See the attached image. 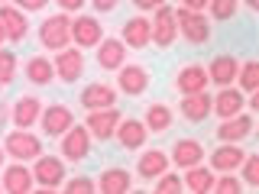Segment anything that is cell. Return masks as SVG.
<instances>
[{
	"label": "cell",
	"instance_id": "ee69618b",
	"mask_svg": "<svg viewBox=\"0 0 259 194\" xmlns=\"http://www.w3.org/2000/svg\"><path fill=\"white\" fill-rule=\"evenodd\" d=\"M240 4H243V7H246V10H253V13L259 10V0H240Z\"/></svg>",
	"mask_w": 259,
	"mask_h": 194
},
{
	"label": "cell",
	"instance_id": "cb8c5ba5",
	"mask_svg": "<svg viewBox=\"0 0 259 194\" xmlns=\"http://www.w3.org/2000/svg\"><path fill=\"white\" fill-rule=\"evenodd\" d=\"M237 68H240V59L237 55H214V59L207 62V81L210 84H217V87H227V84H233L237 81Z\"/></svg>",
	"mask_w": 259,
	"mask_h": 194
},
{
	"label": "cell",
	"instance_id": "8992f818",
	"mask_svg": "<svg viewBox=\"0 0 259 194\" xmlns=\"http://www.w3.org/2000/svg\"><path fill=\"white\" fill-rule=\"evenodd\" d=\"M149 29H152V45L156 48H172L175 39H178V23H175V7L162 4L152 10V20H149Z\"/></svg>",
	"mask_w": 259,
	"mask_h": 194
},
{
	"label": "cell",
	"instance_id": "836d02e7",
	"mask_svg": "<svg viewBox=\"0 0 259 194\" xmlns=\"http://www.w3.org/2000/svg\"><path fill=\"white\" fill-rule=\"evenodd\" d=\"M16 68H20V65H16V55L10 52V48L0 45V84L4 87L16 81Z\"/></svg>",
	"mask_w": 259,
	"mask_h": 194
},
{
	"label": "cell",
	"instance_id": "44dd1931",
	"mask_svg": "<svg viewBox=\"0 0 259 194\" xmlns=\"http://www.w3.org/2000/svg\"><path fill=\"white\" fill-rule=\"evenodd\" d=\"M249 133H253V117L240 110L233 117H224L214 136H217V142H243V139H249Z\"/></svg>",
	"mask_w": 259,
	"mask_h": 194
},
{
	"label": "cell",
	"instance_id": "c3c4849f",
	"mask_svg": "<svg viewBox=\"0 0 259 194\" xmlns=\"http://www.w3.org/2000/svg\"><path fill=\"white\" fill-rule=\"evenodd\" d=\"M0 91H4V84H0Z\"/></svg>",
	"mask_w": 259,
	"mask_h": 194
},
{
	"label": "cell",
	"instance_id": "9a60e30c",
	"mask_svg": "<svg viewBox=\"0 0 259 194\" xmlns=\"http://www.w3.org/2000/svg\"><path fill=\"white\" fill-rule=\"evenodd\" d=\"M207 68L204 65H198V62H191V65H185V68H178L175 71V78H172V87L178 94H198V91H207Z\"/></svg>",
	"mask_w": 259,
	"mask_h": 194
},
{
	"label": "cell",
	"instance_id": "484cf974",
	"mask_svg": "<svg viewBox=\"0 0 259 194\" xmlns=\"http://www.w3.org/2000/svg\"><path fill=\"white\" fill-rule=\"evenodd\" d=\"M23 75H26L29 84H36V87H49L55 81V65L49 55H29L26 65H23Z\"/></svg>",
	"mask_w": 259,
	"mask_h": 194
},
{
	"label": "cell",
	"instance_id": "ba28073f",
	"mask_svg": "<svg viewBox=\"0 0 259 194\" xmlns=\"http://www.w3.org/2000/svg\"><path fill=\"white\" fill-rule=\"evenodd\" d=\"M152 78H149V68L143 65H133V62H123L117 68V91L126 94V97H143L149 91Z\"/></svg>",
	"mask_w": 259,
	"mask_h": 194
},
{
	"label": "cell",
	"instance_id": "7c38bea8",
	"mask_svg": "<svg viewBox=\"0 0 259 194\" xmlns=\"http://www.w3.org/2000/svg\"><path fill=\"white\" fill-rule=\"evenodd\" d=\"M75 123V110L68 107V104H42V113H39V126H42L46 136H52V139H59V136Z\"/></svg>",
	"mask_w": 259,
	"mask_h": 194
},
{
	"label": "cell",
	"instance_id": "8d00e7d4",
	"mask_svg": "<svg viewBox=\"0 0 259 194\" xmlns=\"http://www.w3.org/2000/svg\"><path fill=\"white\" fill-rule=\"evenodd\" d=\"M62 191H68V194H94L97 184H94V178H88V175H75V178H65Z\"/></svg>",
	"mask_w": 259,
	"mask_h": 194
},
{
	"label": "cell",
	"instance_id": "ab89813d",
	"mask_svg": "<svg viewBox=\"0 0 259 194\" xmlns=\"http://www.w3.org/2000/svg\"><path fill=\"white\" fill-rule=\"evenodd\" d=\"M94 7V13H113L120 7V0H88Z\"/></svg>",
	"mask_w": 259,
	"mask_h": 194
},
{
	"label": "cell",
	"instance_id": "7a4b0ae2",
	"mask_svg": "<svg viewBox=\"0 0 259 194\" xmlns=\"http://www.w3.org/2000/svg\"><path fill=\"white\" fill-rule=\"evenodd\" d=\"M39 45L49 52H59V48L71 45V13H52L39 23Z\"/></svg>",
	"mask_w": 259,
	"mask_h": 194
},
{
	"label": "cell",
	"instance_id": "d590c367",
	"mask_svg": "<svg viewBox=\"0 0 259 194\" xmlns=\"http://www.w3.org/2000/svg\"><path fill=\"white\" fill-rule=\"evenodd\" d=\"M214 191L217 194H240L246 188H243V181L233 172H221V178H214Z\"/></svg>",
	"mask_w": 259,
	"mask_h": 194
},
{
	"label": "cell",
	"instance_id": "f6af8a7d",
	"mask_svg": "<svg viewBox=\"0 0 259 194\" xmlns=\"http://www.w3.org/2000/svg\"><path fill=\"white\" fill-rule=\"evenodd\" d=\"M0 120H10V104H0Z\"/></svg>",
	"mask_w": 259,
	"mask_h": 194
},
{
	"label": "cell",
	"instance_id": "7bdbcfd3",
	"mask_svg": "<svg viewBox=\"0 0 259 194\" xmlns=\"http://www.w3.org/2000/svg\"><path fill=\"white\" fill-rule=\"evenodd\" d=\"M246 110H259V91L246 94Z\"/></svg>",
	"mask_w": 259,
	"mask_h": 194
},
{
	"label": "cell",
	"instance_id": "83f0119b",
	"mask_svg": "<svg viewBox=\"0 0 259 194\" xmlns=\"http://www.w3.org/2000/svg\"><path fill=\"white\" fill-rule=\"evenodd\" d=\"M97 191L101 194H126L130 188H133V175L126 172V168L113 165V168H104L101 178H97Z\"/></svg>",
	"mask_w": 259,
	"mask_h": 194
},
{
	"label": "cell",
	"instance_id": "3957f363",
	"mask_svg": "<svg viewBox=\"0 0 259 194\" xmlns=\"http://www.w3.org/2000/svg\"><path fill=\"white\" fill-rule=\"evenodd\" d=\"M4 152L16 162H32L36 156H42V136H36L32 129H10V133L4 136Z\"/></svg>",
	"mask_w": 259,
	"mask_h": 194
},
{
	"label": "cell",
	"instance_id": "74e56055",
	"mask_svg": "<svg viewBox=\"0 0 259 194\" xmlns=\"http://www.w3.org/2000/svg\"><path fill=\"white\" fill-rule=\"evenodd\" d=\"M13 7H20L23 13H39L49 7V0H13Z\"/></svg>",
	"mask_w": 259,
	"mask_h": 194
},
{
	"label": "cell",
	"instance_id": "f907efd6",
	"mask_svg": "<svg viewBox=\"0 0 259 194\" xmlns=\"http://www.w3.org/2000/svg\"><path fill=\"white\" fill-rule=\"evenodd\" d=\"M0 191H4V188H0Z\"/></svg>",
	"mask_w": 259,
	"mask_h": 194
},
{
	"label": "cell",
	"instance_id": "5bb4252c",
	"mask_svg": "<svg viewBox=\"0 0 259 194\" xmlns=\"http://www.w3.org/2000/svg\"><path fill=\"white\" fill-rule=\"evenodd\" d=\"M0 188L10 191V194H26V191H36V181H32V168L26 162H10L4 165V175H0Z\"/></svg>",
	"mask_w": 259,
	"mask_h": 194
},
{
	"label": "cell",
	"instance_id": "4316f807",
	"mask_svg": "<svg viewBox=\"0 0 259 194\" xmlns=\"http://www.w3.org/2000/svg\"><path fill=\"white\" fill-rule=\"evenodd\" d=\"M178 110H182V120H188V123H204V120L210 117V94H207V91L182 94Z\"/></svg>",
	"mask_w": 259,
	"mask_h": 194
},
{
	"label": "cell",
	"instance_id": "7dc6e473",
	"mask_svg": "<svg viewBox=\"0 0 259 194\" xmlns=\"http://www.w3.org/2000/svg\"><path fill=\"white\" fill-rule=\"evenodd\" d=\"M4 162H7V152H4V146H0V168H4Z\"/></svg>",
	"mask_w": 259,
	"mask_h": 194
},
{
	"label": "cell",
	"instance_id": "4fadbf2b",
	"mask_svg": "<svg viewBox=\"0 0 259 194\" xmlns=\"http://www.w3.org/2000/svg\"><path fill=\"white\" fill-rule=\"evenodd\" d=\"M168 162H172L175 168H191L198 165V162H204V142L194 139V136H178L172 142V152H168Z\"/></svg>",
	"mask_w": 259,
	"mask_h": 194
},
{
	"label": "cell",
	"instance_id": "f35d334b",
	"mask_svg": "<svg viewBox=\"0 0 259 194\" xmlns=\"http://www.w3.org/2000/svg\"><path fill=\"white\" fill-rule=\"evenodd\" d=\"M55 7H59L62 13H71V16H75V13H81L88 7V0H55Z\"/></svg>",
	"mask_w": 259,
	"mask_h": 194
},
{
	"label": "cell",
	"instance_id": "ffe728a7",
	"mask_svg": "<svg viewBox=\"0 0 259 194\" xmlns=\"http://www.w3.org/2000/svg\"><path fill=\"white\" fill-rule=\"evenodd\" d=\"M39 113H42V101H39L36 94H23L10 104V120H13V126H20V129H32L39 123Z\"/></svg>",
	"mask_w": 259,
	"mask_h": 194
},
{
	"label": "cell",
	"instance_id": "2e32d148",
	"mask_svg": "<svg viewBox=\"0 0 259 194\" xmlns=\"http://www.w3.org/2000/svg\"><path fill=\"white\" fill-rule=\"evenodd\" d=\"M117 87L107 84V81H91V84H84V91L78 94V104L84 110H101V107H113L117 104Z\"/></svg>",
	"mask_w": 259,
	"mask_h": 194
},
{
	"label": "cell",
	"instance_id": "60d3db41",
	"mask_svg": "<svg viewBox=\"0 0 259 194\" xmlns=\"http://www.w3.org/2000/svg\"><path fill=\"white\" fill-rule=\"evenodd\" d=\"M130 4H133L136 10L149 13V10H156V7H162V4H165V0H130Z\"/></svg>",
	"mask_w": 259,
	"mask_h": 194
},
{
	"label": "cell",
	"instance_id": "5b68a950",
	"mask_svg": "<svg viewBox=\"0 0 259 194\" xmlns=\"http://www.w3.org/2000/svg\"><path fill=\"white\" fill-rule=\"evenodd\" d=\"M59 149H62V159L65 162H84L88 156H91V133H88V126H81V123H71L68 129H65V133L59 136Z\"/></svg>",
	"mask_w": 259,
	"mask_h": 194
},
{
	"label": "cell",
	"instance_id": "b9f144b4",
	"mask_svg": "<svg viewBox=\"0 0 259 194\" xmlns=\"http://www.w3.org/2000/svg\"><path fill=\"white\" fill-rule=\"evenodd\" d=\"M182 7H188V10H207V0H182Z\"/></svg>",
	"mask_w": 259,
	"mask_h": 194
},
{
	"label": "cell",
	"instance_id": "603a6c76",
	"mask_svg": "<svg viewBox=\"0 0 259 194\" xmlns=\"http://www.w3.org/2000/svg\"><path fill=\"white\" fill-rule=\"evenodd\" d=\"M168 168H172V162H168V152L162 149H143L136 159V178H143V181H156Z\"/></svg>",
	"mask_w": 259,
	"mask_h": 194
},
{
	"label": "cell",
	"instance_id": "7402d4cb",
	"mask_svg": "<svg viewBox=\"0 0 259 194\" xmlns=\"http://www.w3.org/2000/svg\"><path fill=\"white\" fill-rule=\"evenodd\" d=\"M120 39H123L126 48H133V52H140V48L152 45V29H149V16H130L123 23V29H120Z\"/></svg>",
	"mask_w": 259,
	"mask_h": 194
},
{
	"label": "cell",
	"instance_id": "4dcf8cb0",
	"mask_svg": "<svg viewBox=\"0 0 259 194\" xmlns=\"http://www.w3.org/2000/svg\"><path fill=\"white\" fill-rule=\"evenodd\" d=\"M233 84H237L243 94L259 91V62H256V59L240 62V68H237V81H233Z\"/></svg>",
	"mask_w": 259,
	"mask_h": 194
},
{
	"label": "cell",
	"instance_id": "30bf717a",
	"mask_svg": "<svg viewBox=\"0 0 259 194\" xmlns=\"http://www.w3.org/2000/svg\"><path fill=\"white\" fill-rule=\"evenodd\" d=\"M104 39V26L101 20L91 13H75L71 16V45L78 48H94Z\"/></svg>",
	"mask_w": 259,
	"mask_h": 194
},
{
	"label": "cell",
	"instance_id": "bcb514c9",
	"mask_svg": "<svg viewBox=\"0 0 259 194\" xmlns=\"http://www.w3.org/2000/svg\"><path fill=\"white\" fill-rule=\"evenodd\" d=\"M7 42V32H4V23H0V45Z\"/></svg>",
	"mask_w": 259,
	"mask_h": 194
},
{
	"label": "cell",
	"instance_id": "f546056e",
	"mask_svg": "<svg viewBox=\"0 0 259 194\" xmlns=\"http://www.w3.org/2000/svg\"><path fill=\"white\" fill-rule=\"evenodd\" d=\"M143 123H146V129H149V133H168V129H172V123H175V110L168 107V104L156 101V104H149V107H146Z\"/></svg>",
	"mask_w": 259,
	"mask_h": 194
},
{
	"label": "cell",
	"instance_id": "681fc988",
	"mask_svg": "<svg viewBox=\"0 0 259 194\" xmlns=\"http://www.w3.org/2000/svg\"><path fill=\"white\" fill-rule=\"evenodd\" d=\"M0 4H7V0H0Z\"/></svg>",
	"mask_w": 259,
	"mask_h": 194
},
{
	"label": "cell",
	"instance_id": "e0dca14e",
	"mask_svg": "<svg viewBox=\"0 0 259 194\" xmlns=\"http://www.w3.org/2000/svg\"><path fill=\"white\" fill-rule=\"evenodd\" d=\"M240 110H246V94L233 84L217 87V94L210 97V113L224 120V117H233V113H240Z\"/></svg>",
	"mask_w": 259,
	"mask_h": 194
},
{
	"label": "cell",
	"instance_id": "d4e9b609",
	"mask_svg": "<svg viewBox=\"0 0 259 194\" xmlns=\"http://www.w3.org/2000/svg\"><path fill=\"white\" fill-rule=\"evenodd\" d=\"M243 156H246V152H243L240 142H221L214 152H210V162H207V165L214 168L217 175H221V172H237Z\"/></svg>",
	"mask_w": 259,
	"mask_h": 194
},
{
	"label": "cell",
	"instance_id": "9c48e42d",
	"mask_svg": "<svg viewBox=\"0 0 259 194\" xmlns=\"http://www.w3.org/2000/svg\"><path fill=\"white\" fill-rule=\"evenodd\" d=\"M123 120V113L117 110V104L113 107H101V110H88V133H91V139L97 142H110L113 139V129H117V123Z\"/></svg>",
	"mask_w": 259,
	"mask_h": 194
},
{
	"label": "cell",
	"instance_id": "e575fe53",
	"mask_svg": "<svg viewBox=\"0 0 259 194\" xmlns=\"http://www.w3.org/2000/svg\"><path fill=\"white\" fill-rule=\"evenodd\" d=\"M152 184H156V188H152L156 194H178V191L185 188V184H182V175H175V172H162Z\"/></svg>",
	"mask_w": 259,
	"mask_h": 194
},
{
	"label": "cell",
	"instance_id": "ac0fdd59",
	"mask_svg": "<svg viewBox=\"0 0 259 194\" xmlns=\"http://www.w3.org/2000/svg\"><path fill=\"white\" fill-rule=\"evenodd\" d=\"M94 62H97V68L101 71H117L120 65L126 62V45H123V39H113V36H104L101 42L94 45Z\"/></svg>",
	"mask_w": 259,
	"mask_h": 194
},
{
	"label": "cell",
	"instance_id": "1f68e13d",
	"mask_svg": "<svg viewBox=\"0 0 259 194\" xmlns=\"http://www.w3.org/2000/svg\"><path fill=\"white\" fill-rule=\"evenodd\" d=\"M207 13L217 23H230L240 13V0H207Z\"/></svg>",
	"mask_w": 259,
	"mask_h": 194
},
{
	"label": "cell",
	"instance_id": "52a82bcc",
	"mask_svg": "<svg viewBox=\"0 0 259 194\" xmlns=\"http://www.w3.org/2000/svg\"><path fill=\"white\" fill-rule=\"evenodd\" d=\"M55 78L62 81V84H75V81H81V75H84V48H78V45H65L55 52Z\"/></svg>",
	"mask_w": 259,
	"mask_h": 194
},
{
	"label": "cell",
	"instance_id": "6da1fadb",
	"mask_svg": "<svg viewBox=\"0 0 259 194\" xmlns=\"http://www.w3.org/2000/svg\"><path fill=\"white\" fill-rule=\"evenodd\" d=\"M175 23H178V36L188 45L201 48L214 39V26H210L204 10H188V7H175Z\"/></svg>",
	"mask_w": 259,
	"mask_h": 194
},
{
	"label": "cell",
	"instance_id": "f1b7e54d",
	"mask_svg": "<svg viewBox=\"0 0 259 194\" xmlns=\"http://www.w3.org/2000/svg\"><path fill=\"white\" fill-rule=\"evenodd\" d=\"M214 178L217 172L210 165H204V162H198V165H191V168H185V178H182V184L188 191L194 194H207V191H214Z\"/></svg>",
	"mask_w": 259,
	"mask_h": 194
},
{
	"label": "cell",
	"instance_id": "d6a6232c",
	"mask_svg": "<svg viewBox=\"0 0 259 194\" xmlns=\"http://www.w3.org/2000/svg\"><path fill=\"white\" fill-rule=\"evenodd\" d=\"M240 172H243V188H259V156L253 152V156H243V162H240Z\"/></svg>",
	"mask_w": 259,
	"mask_h": 194
},
{
	"label": "cell",
	"instance_id": "d6986e66",
	"mask_svg": "<svg viewBox=\"0 0 259 194\" xmlns=\"http://www.w3.org/2000/svg\"><path fill=\"white\" fill-rule=\"evenodd\" d=\"M0 23H4V32H7V42L20 45L26 42L29 36V20L20 7H10V4H0Z\"/></svg>",
	"mask_w": 259,
	"mask_h": 194
},
{
	"label": "cell",
	"instance_id": "277c9868",
	"mask_svg": "<svg viewBox=\"0 0 259 194\" xmlns=\"http://www.w3.org/2000/svg\"><path fill=\"white\" fill-rule=\"evenodd\" d=\"M32 181L39 191H62L65 184V159L62 156H36L32 159Z\"/></svg>",
	"mask_w": 259,
	"mask_h": 194
},
{
	"label": "cell",
	"instance_id": "8fae6325",
	"mask_svg": "<svg viewBox=\"0 0 259 194\" xmlns=\"http://www.w3.org/2000/svg\"><path fill=\"white\" fill-rule=\"evenodd\" d=\"M113 139H117V146L123 152H140L146 139H149V129H146L143 120H136V117H123L117 123V129H113Z\"/></svg>",
	"mask_w": 259,
	"mask_h": 194
}]
</instances>
